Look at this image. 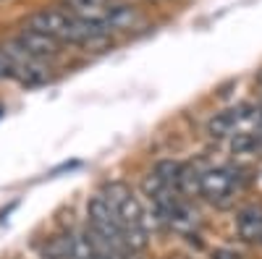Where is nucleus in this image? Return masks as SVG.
I'll use <instances>...</instances> for the list:
<instances>
[{
  "mask_svg": "<svg viewBox=\"0 0 262 259\" xmlns=\"http://www.w3.org/2000/svg\"><path fill=\"white\" fill-rule=\"evenodd\" d=\"M29 27L53 37L60 45H76V48H95L111 37L105 27L95 24V21H84L69 8H45L37 11L29 18Z\"/></svg>",
  "mask_w": 262,
  "mask_h": 259,
  "instance_id": "nucleus-1",
  "label": "nucleus"
},
{
  "mask_svg": "<svg viewBox=\"0 0 262 259\" xmlns=\"http://www.w3.org/2000/svg\"><path fill=\"white\" fill-rule=\"evenodd\" d=\"M100 197L111 204V209L116 212V218L121 220L123 230H126V244L131 251H142L147 246V212L144 207L139 204L137 199V194L131 191L126 183L121 181H113V183H107L102 191H100Z\"/></svg>",
  "mask_w": 262,
  "mask_h": 259,
  "instance_id": "nucleus-2",
  "label": "nucleus"
},
{
  "mask_svg": "<svg viewBox=\"0 0 262 259\" xmlns=\"http://www.w3.org/2000/svg\"><path fill=\"white\" fill-rule=\"evenodd\" d=\"M3 55L8 60V76H13L21 86H42L50 74H48V63L39 60L34 55H29L16 39H8L3 45Z\"/></svg>",
  "mask_w": 262,
  "mask_h": 259,
  "instance_id": "nucleus-3",
  "label": "nucleus"
},
{
  "mask_svg": "<svg viewBox=\"0 0 262 259\" xmlns=\"http://www.w3.org/2000/svg\"><path fill=\"white\" fill-rule=\"evenodd\" d=\"M86 218H90V230L92 233L102 236L105 241H111L121 251L131 254V249L126 244V230H123L121 220L116 218V212L111 209V204H107L100 194L95 199H90V204H86Z\"/></svg>",
  "mask_w": 262,
  "mask_h": 259,
  "instance_id": "nucleus-4",
  "label": "nucleus"
},
{
  "mask_svg": "<svg viewBox=\"0 0 262 259\" xmlns=\"http://www.w3.org/2000/svg\"><path fill=\"white\" fill-rule=\"evenodd\" d=\"M238 189V176L233 168H210L200 178V194L212 204H228Z\"/></svg>",
  "mask_w": 262,
  "mask_h": 259,
  "instance_id": "nucleus-5",
  "label": "nucleus"
},
{
  "mask_svg": "<svg viewBox=\"0 0 262 259\" xmlns=\"http://www.w3.org/2000/svg\"><path fill=\"white\" fill-rule=\"evenodd\" d=\"M16 42H18V45L24 48L29 55L45 60V63L60 53V42H55L53 37L42 34V32H37V29H32V27H27L24 32H21V34L16 37Z\"/></svg>",
  "mask_w": 262,
  "mask_h": 259,
  "instance_id": "nucleus-6",
  "label": "nucleus"
},
{
  "mask_svg": "<svg viewBox=\"0 0 262 259\" xmlns=\"http://www.w3.org/2000/svg\"><path fill=\"white\" fill-rule=\"evenodd\" d=\"M102 27L107 34L113 32H134L139 27H144V16L134 8V6H123V3H113L111 11H107Z\"/></svg>",
  "mask_w": 262,
  "mask_h": 259,
  "instance_id": "nucleus-7",
  "label": "nucleus"
},
{
  "mask_svg": "<svg viewBox=\"0 0 262 259\" xmlns=\"http://www.w3.org/2000/svg\"><path fill=\"white\" fill-rule=\"evenodd\" d=\"M236 233L242 241H249V244H259L262 241V207L252 204V207H244L236 218Z\"/></svg>",
  "mask_w": 262,
  "mask_h": 259,
  "instance_id": "nucleus-8",
  "label": "nucleus"
},
{
  "mask_svg": "<svg viewBox=\"0 0 262 259\" xmlns=\"http://www.w3.org/2000/svg\"><path fill=\"white\" fill-rule=\"evenodd\" d=\"M111 6H113L111 0H66V8L71 13H76L84 21H95L100 27H102L107 11H111Z\"/></svg>",
  "mask_w": 262,
  "mask_h": 259,
  "instance_id": "nucleus-9",
  "label": "nucleus"
},
{
  "mask_svg": "<svg viewBox=\"0 0 262 259\" xmlns=\"http://www.w3.org/2000/svg\"><path fill=\"white\" fill-rule=\"evenodd\" d=\"M184 173H186V168L176 160H160V162H155V168H152V176H155L158 181H163L165 186L176 189V191H181Z\"/></svg>",
  "mask_w": 262,
  "mask_h": 259,
  "instance_id": "nucleus-10",
  "label": "nucleus"
},
{
  "mask_svg": "<svg viewBox=\"0 0 262 259\" xmlns=\"http://www.w3.org/2000/svg\"><path fill=\"white\" fill-rule=\"evenodd\" d=\"M165 225L173 228V230H179V233H191L196 225H200V220H196V212H194L186 202H179L176 209L168 215Z\"/></svg>",
  "mask_w": 262,
  "mask_h": 259,
  "instance_id": "nucleus-11",
  "label": "nucleus"
},
{
  "mask_svg": "<svg viewBox=\"0 0 262 259\" xmlns=\"http://www.w3.org/2000/svg\"><path fill=\"white\" fill-rule=\"evenodd\" d=\"M207 134H210V136H215V139L233 136V115H231V110L217 113V115L207 123Z\"/></svg>",
  "mask_w": 262,
  "mask_h": 259,
  "instance_id": "nucleus-12",
  "label": "nucleus"
},
{
  "mask_svg": "<svg viewBox=\"0 0 262 259\" xmlns=\"http://www.w3.org/2000/svg\"><path fill=\"white\" fill-rule=\"evenodd\" d=\"M212 259H242V256L233 254V251H228V249H221V251H215V254H212Z\"/></svg>",
  "mask_w": 262,
  "mask_h": 259,
  "instance_id": "nucleus-13",
  "label": "nucleus"
},
{
  "mask_svg": "<svg viewBox=\"0 0 262 259\" xmlns=\"http://www.w3.org/2000/svg\"><path fill=\"white\" fill-rule=\"evenodd\" d=\"M3 76H8V60L3 55V45H0V79H3Z\"/></svg>",
  "mask_w": 262,
  "mask_h": 259,
  "instance_id": "nucleus-14",
  "label": "nucleus"
},
{
  "mask_svg": "<svg viewBox=\"0 0 262 259\" xmlns=\"http://www.w3.org/2000/svg\"><path fill=\"white\" fill-rule=\"evenodd\" d=\"M259 246H262V241H259Z\"/></svg>",
  "mask_w": 262,
  "mask_h": 259,
  "instance_id": "nucleus-15",
  "label": "nucleus"
},
{
  "mask_svg": "<svg viewBox=\"0 0 262 259\" xmlns=\"http://www.w3.org/2000/svg\"><path fill=\"white\" fill-rule=\"evenodd\" d=\"M0 113H3V110H0Z\"/></svg>",
  "mask_w": 262,
  "mask_h": 259,
  "instance_id": "nucleus-16",
  "label": "nucleus"
}]
</instances>
